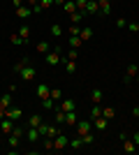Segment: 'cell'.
I'll use <instances>...</instances> for the list:
<instances>
[{
    "label": "cell",
    "instance_id": "1",
    "mask_svg": "<svg viewBox=\"0 0 139 155\" xmlns=\"http://www.w3.org/2000/svg\"><path fill=\"white\" fill-rule=\"evenodd\" d=\"M60 60H63V56H60V46H56L53 51H49V53L44 56V63L49 65V67H56Z\"/></svg>",
    "mask_w": 139,
    "mask_h": 155
},
{
    "label": "cell",
    "instance_id": "2",
    "mask_svg": "<svg viewBox=\"0 0 139 155\" xmlns=\"http://www.w3.org/2000/svg\"><path fill=\"white\" fill-rule=\"evenodd\" d=\"M70 146V137L65 134V132H60V134L53 137V150H63Z\"/></svg>",
    "mask_w": 139,
    "mask_h": 155
},
{
    "label": "cell",
    "instance_id": "3",
    "mask_svg": "<svg viewBox=\"0 0 139 155\" xmlns=\"http://www.w3.org/2000/svg\"><path fill=\"white\" fill-rule=\"evenodd\" d=\"M137 74H139V65H137V63H130V65H127V70H125V77H123V81H125V84H130V81H132Z\"/></svg>",
    "mask_w": 139,
    "mask_h": 155
},
{
    "label": "cell",
    "instance_id": "4",
    "mask_svg": "<svg viewBox=\"0 0 139 155\" xmlns=\"http://www.w3.org/2000/svg\"><path fill=\"white\" fill-rule=\"evenodd\" d=\"M74 130H77V134H88L93 130V120L88 118V120H79V123L74 125Z\"/></svg>",
    "mask_w": 139,
    "mask_h": 155
},
{
    "label": "cell",
    "instance_id": "5",
    "mask_svg": "<svg viewBox=\"0 0 139 155\" xmlns=\"http://www.w3.org/2000/svg\"><path fill=\"white\" fill-rule=\"evenodd\" d=\"M121 141H123V150H125V153H137V143H134L132 139H127L125 132H121Z\"/></svg>",
    "mask_w": 139,
    "mask_h": 155
},
{
    "label": "cell",
    "instance_id": "6",
    "mask_svg": "<svg viewBox=\"0 0 139 155\" xmlns=\"http://www.w3.org/2000/svg\"><path fill=\"white\" fill-rule=\"evenodd\" d=\"M58 109H63L65 114H67V111H74V109H77V102H74L72 97H63V100L58 102Z\"/></svg>",
    "mask_w": 139,
    "mask_h": 155
},
{
    "label": "cell",
    "instance_id": "7",
    "mask_svg": "<svg viewBox=\"0 0 139 155\" xmlns=\"http://www.w3.org/2000/svg\"><path fill=\"white\" fill-rule=\"evenodd\" d=\"M23 116V111L19 109V107H9V109H5V118H9V120H19V118Z\"/></svg>",
    "mask_w": 139,
    "mask_h": 155
},
{
    "label": "cell",
    "instance_id": "8",
    "mask_svg": "<svg viewBox=\"0 0 139 155\" xmlns=\"http://www.w3.org/2000/svg\"><path fill=\"white\" fill-rule=\"evenodd\" d=\"M35 93H37V97H40V100H46V97H51V88H49L44 81H42V84H37Z\"/></svg>",
    "mask_w": 139,
    "mask_h": 155
},
{
    "label": "cell",
    "instance_id": "9",
    "mask_svg": "<svg viewBox=\"0 0 139 155\" xmlns=\"http://www.w3.org/2000/svg\"><path fill=\"white\" fill-rule=\"evenodd\" d=\"M35 74H37V70H35L33 65H28V67H23V70H21V74H19V77L23 79V81H33V79H35Z\"/></svg>",
    "mask_w": 139,
    "mask_h": 155
},
{
    "label": "cell",
    "instance_id": "10",
    "mask_svg": "<svg viewBox=\"0 0 139 155\" xmlns=\"http://www.w3.org/2000/svg\"><path fill=\"white\" fill-rule=\"evenodd\" d=\"M98 16L100 14V5H98V0H88V5H86V12H84V16Z\"/></svg>",
    "mask_w": 139,
    "mask_h": 155
},
{
    "label": "cell",
    "instance_id": "11",
    "mask_svg": "<svg viewBox=\"0 0 139 155\" xmlns=\"http://www.w3.org/2000/svg\"><path fill=\"white\" fill-rule=\"evenodd\" d=\"M28 65H30V58H28V56H21L19 60H16V63H14V74H21V70H23V67H28Z\"/></svg>",
    "mask_w": 139,
    "mask_h": 155
},
{
    "label": "cell",
    "instance_id": "12",
    "mask_svg": "<svg viewBox=\"0 0 139 155\" xmlns=\"http://www.w3.org/2000/svg\"><path fill=\"white\" fill-rule=\"evenodd\" d=\"M26 137H28V141H30V143H37V141H40V130H37V127H26Z\"/></svg>",
    "mask_w": 139,
    "mask_h": 155
},
{
    "label": "cell",
    "instance_id": "13",
    "mask_svg": "<svg viewBox=\"0 0 139 155\" xmlns=\"http://www.w3.org/2000/svg\"><path fill=\"white\" fill-rule=\"evenodd\" d=\"M77 123H79V118H77V111H67V114H65V125H67L70 130H74V125H77Z\"/></svg>",
    "mask_w": 139,
    "mask_h": 155
},
{
    "label": "cell",
    "instance_id": "14",
    "mask_svg": "<svg viewBox=\"0 0 139 155\" xmlns=\"http://www.w3.org/2000/svg\"><path fill=\"white\" fill-rule=\"evenodd\" d=\"M98 5H100V14H102V16H109V14H111V0H98Z\"/></svg>",
    "mask_w": 139,
    "mask_h": 155
},
{
    "label": "cell",
    "instance_id": "15",
    "mask_svg": "<svg viewBox=\"0 0 139 155\" xmlns=\"http://www.w3.org/2000/svg\"><path fill=\"white\" fill-rule=\"evenodd\" d=\"M12 130H14V120H9V118H2V120H0V132H2V134H9Z\"/></svg>",
    "mask_w": 139,
    "mask_h": 155
},
{
    "label": "cell",
    "instance_id": "16",
    "mask_svg": "<svg viewBox=\"0 0 139 155\" xmlns=\"http://www.w3.org/2000/svg\"><path fill=\"white\" fill-rule=\"evenodd\" d=\"M42 109H46V111H56V109H58V102H56L53 97H46V100H42Z\"/></svg>",
    "mask_w": 139,
    "mask_h": 155
},
{
    "label": "cell",
    "instance_id": "17",
    "mask_svg": "<svg viewBox=\"0 0 139 155\" xmlns=\"http://www.w3.org/2000/svg\"><path fill=\"white\" fill-rule=\"evenodd\" d=\"M35 49H37V53H42V56H46V53L51 51V44H49L46 39H40V42H37V46H35Z\"/></svg>",
    "mask_w": 139,
    "mask_h": 155
},
{
    "label": "cell",
    "instance_id": "18",
    "mask_svg": "<svg viewBox=\"0 0 139 155\" xmlns=\"http://www.w3.org/2000/svg\"><path fill=\"white\" fill-rule=\"evenodd\" d=\"M21 35V39H23V42H30V35H33V30H30V26H26V23H23V26L19 28V30H16Z\"/></svg>",
    "mask_w": 139,
    "mask_h": 155
},
{
    "label": "cell",
    "instance_id": "19",
    "mask_svg": "<svg viewBox=\"0 0 139 155\" xmlns=\"http://www.w3.org/2000/svg\"><path fill=\"white\" fill-rule=\"evenodd\" d=\"M0 107H2V109H9V107H12V93L9 91L0 95Z\"/></svg>",
    "mask_w": 139,
    "mask_h": 155
},
{
    "label": "cell",
    "instance_id": "20",
    "mask_svg": "<svg viewBox=\"0 0 139 155\" xmlns=\"http://www.w3.org/2000/svg\"><path fill=\"white\" fill-rule=\"evenodd\" d=\"M42 123H44V118H42L40 114H33V116L28 118V127H40Z\"/></svg>",
    "mask_w": 139,
    "mask_h": 155
},
{
    "label": "cell",
    "instance_id": "21",
    "mask_svg": "<svg viewBox=\"0 0 139 155\" xmlns=\"http://www.w3.org/2000/svg\"><path fill=\"white\" fill-rule=\"evenodd\" d=\"M102 97H104V95H102L100 88H93V91H91V102L93 104H102Z\"/></svg>",
    "mask_w": 139,
    "mask_h": 155
},
{
    "label": "cell",
    "instance_id": "22",
    "mask_svg": "<svg viewBox=\"0 0 139 155\" xmlns=\"http://www.w3.org/2000/svg\"><path fill=\"white\" fill-rule=\"evenodd\" d=\"M30 14H33V7H28V5H23V7L16 9V16H19V19H28Z\"/></svg>",
    "mask_w": 139,
    "mask_h": 155
},
{
    "label": "cell",
    "instance_id": "23",
    "mask_svg": "<svg viewBox=\"0 0 139 155\" xmlns=\"http://www.w3.org/2000/svg\"><path fill=\"white\" fill-rule=\"evenodd\" d=\"M107 125H109V120H107L104 116H100V118L93 120V127H95V130H107Z\"/></svg>",
    "mask_w": 139,
    "mask_h": 155
},
{
    "label": "cell",
    "instance_id": "24",
    "mask_svg": "<svg viewBox=\"0 0 139 155\" xmlns=\"http://www.w3.org/2000/svg\"><path fill=\"white\" fill-rule=\"evenodd\" d=\"M63 9H65L67 14H74L77 12V2H74V0H65V2H63Z\"/></svg>",
    "mask_w": 139,
    "mask_h": 155
},
{
    "label": "cell",
    "instance_id": "25",
    "mask_svg": "<svg viewBox=\"0 0 139 155\" xmlns=\"http://www.w3.org/2000/svg\"><path fill=\"white\" fill-rule=\"evenodd\" d=\"M102 116H104L107 120H114V116H116V109H114V107H102Z\"/></svg>",
    "mask_w": 139,
    "mask_h": 155
},
{
    "label": "cell",
    "instance_id": "26",
    "mask_svg": "<svg viewBox=\"0 0 139 155\" xmlns=\"http://www.w3.org/2000/svg\"><path fill=\"white\" fill-rule=\"evenodd\" d=\"M65 60V72L67 74H74L77 72V60H67V58H63Z\"/></svg>",
    "mask_w": 139,
    "mask_h": 155
},
{
    "label": "cell",
    "instance_id": "27",
    "mask_svg": "<svg viewBox=\"0 0 139 155\" xmlns=\"http://www.w3.org/2000/svg\"><path fill=\"white\" fill-rule=\"evenodd\" d=\"M102 116V107L100 104H93L91 107V120H95V118H100Z\"/></svg>",
    "mask_w": 139,
    "mask_h": 155
},
{
    "label": "cell",
    "instance_id": "28",
    "mask_svg": "<svg viewBox=\"0 0 139 155\" xmlns=\"http://www.w3.org/2000/svg\"><path fill=\"white\" fill-rule=\"evenodd\" d=\"M9 42H12L14 46H21V44H26V42L21 39V35H19V32H12V35H9Z\"/></svg>",
    "mask_w": 139,
    "mask_h": 155
},
{
    "label": "cell",
    "instance_id": "29",
    "mask_svg": "<svg viewBox=\"0 0 139 155\" xmlns=\"http://www.w3.org/2000/svg\"><path fill=\"white\" fill-rule=\"evenodd\" d=\"M79 37L84 39V42H88V39L93 37V28H81V32H79Z\"/></svg>",
    "mask_w": 139,
    "mask_h": 155
},
{
    "label": "cell",
    "instance_id": "30",
    "mask_svg": "<svg viewBox=\"0 0 139 155\" xmlns=\"http://www.w3.org/2000/svg\"><path fill=\"white\" fill-rule=\"evenodd\" d=\"M53 118H56V125H63V123H65V111L56 109V116H53Z\"/></svg>",
    "mask_w": 139,
    "mask_h": 155
},
{
    "label": "cell",
    "instance_id": "31",
    "mask_svg": "<svg viewBox=\"0 0 139 155\" xmlns=\"http://www.w3.org/2000/svg\"><path fill=\"white\" fill-rule=\"evenodd\" d=\"M7 137H9V139H7V141H9V146H12V148H19L21 137H16V134H7Z\"/></svg>",
    "mask_w": 139,
    "mask_h": 155
},
{
    "label": "cell",
    "instance_id": "32",
    "mask_svg": "<svg viewBox=\"0 0 139 155\" xmlns=\"http://www.w3.org/2000/svg\"><path fill=\"white\" fill-rule=\"evenodd\" d=\"M70 21H72V23H81V21H84V12L77 9L74 14H70Z\"/></svg>",
    "mask_w": 139,
    "mask_h": 155
},
{
    "label": "cell",
    "instance_id": "33",
    "mask_svg": "<svg viewBox=\"0 0 139 155\" xmlns=\"http://www.w3.org/2000/svg\"><path fill=\"white\" fill-rule=\"evenodd\" d=\"M60 35H63V28L58 23H51V37H60Z\"/></svg>",
    "mask_w": 139,
    "mask_h": 155
},
{
    "label": "cell",
    "instance_id": "34",
    "mask_svg": "<svg viewBox=\"0 0 139 155\" xmlns=\"http://www.w3.org/2000/svg\"><path fill=\"white\" fill-rule=\"evenodd\" d=\"M79 32H81L79 23H72V26H70V37H79Z\"/></svg>",
    "mask_w": 139,
    "mask_h": 155
},
{
    "label": "cell",
    "instance_id": "35",
    "mask_svg": "<svg viewBox=\"0 0 139 155\" xmlns=\"http://www.w3.org/2000/svg\"><path fill=\"white\" fill-rule=\"evenodd\" d=\"M81 44H84V39H81V37H70V46H72V49H79Z\"/></svg>",
    "mask_w": 139,
    "mask_h": 155
},
{
    "label": "cell",
    "instance_id": "36",
    "mask_svg": "<svg viewBox=\"0 0 139 155\" xmlns=\"http://www.w3.org/2000/svg\"><path fill=\"white\" fill-rule=\"evenodd\" d=\"M79 137H81V141H84V146H91V143L95 141V139H93V134H91V132H88V134H79Z\"/></svg>",
    "mask_w": 139,
    "mask_h": 155
},
{
    "label": "cell",
    "instance_id": "37",
    "mask_svg": "<svg viewBox=\"0 0 139 155\" xmlns=\"http://www.w3.org/2000/svg\"><path fill=\"white\" fill-rule=\"evenodd\" d=\"M70 146H72V148H81V146H84V141H81V137L77 134V137L72 139V141H70Z\"/></svg>",
    "mask_w": 139,
    "mask_h": 155
},
{
    "label": "cell",
    "instance_id": "38",
    "mask_svg": "<svg viewBox=\"0 0 139 155\" xmlns=\"http://www.w3.org/2000/svg\"><path fill=\"white\" fill-rule=\"evenodd\" d=\"M114 26L118 28V30H123V28H127V19H116V21H114Z\"/></svg>",
    "mask_w": 139,
    "mask_h": 155
},
{
    "label": "cell",
    "instance_id": "39",
    "mask_svg": "<svg viewBox=\"0 0 139 155\" xmlns=\"http://www.w3.org/2000/svg\"><path fill=\"white\" fill-rule=\"evenodd\" d=\"M51 97L56 100V102H60V100H63V91H60V88H53V91H51Z\"/></svg>",
    "mask_w": 139,
    "mask_h": 155
},
{
    "label": "cell",
    "instance_id": "40",
    "mask_svg": "<svg viewBox=\"0 0 139 155\" xmlns=\"http://www.w3.org/2000/svg\"><path fill=\"white\" fill-rule=\"evenodd\" d=\"M77 2V9L79 12H86V5H88V0H74Z\"/></svg>",
    "mask_w": 139,
    "mask_h": 155
},
{
    "label": "cell",
    "instance_id": "41",
    "mask_svg": "<svg viewBox=\"0 0 139 155\" xmlns=\"http://www.w3.org/2000/svg\"><path fill=\"white\" fill-rule=\"evenodd\" d=\"M127 30L130 32H139V23L137 21H130V23H127Z\"/></svg>",
    "mask_w": 139,
    "mask_h": 155
},
{
    "label": "cell",
    "instance_id": "42",
    "mask_svg": "<svg viewBox=\"0 0 139 155\" xmlns=\"http://www.w3.org/2000/svg\"><path fill=\"white\" fill-rule=\"evenodd\" d=\"M51 5H53V0H40V7H42V9H49Z\"/></svg>",
    "mask_w": 139,
    "mask_h": 155
},
{
    "label": "cell",
    "instance_id": "43",
    "mask_svg": "<svg viewBox=\"0 0 139 155\" xmlns=\"http://www.w3.org/2000/svg\"><path fill=\"white\" fill-rule=\"evenodd\" d=\"M44 150H53V139H49V137H46V141H44Z\"/></svg>",
    "mask_w": 139,
    "mask_h": 155
},
{
    "label": "cell",
    "instance_id": "44",
    "mask_svg": "<svg viewBox=\"0 0 139 155\" xmlns=\"http://www.w3.org/2000/svg\"><path fill=\"white\" fill-rule=\"evenodd\" d=\"M79 58V51H77V49H72V51H70V56H67V60H77Z\"/></svg>",
    "mask_w": 139,
    "mask_h": 155
},
{
    "label": "cell",
    "instance_id": "45",
    "mask_svg": "<svg viewBox=\"0 0 139 155\" xmlns=\"http://www.w3.org/2000/svg\"><path fill=\"white\" fill-rule=\"evenodd\" d=\"M130 114H132V118H139V104H134L132 109H130Z\"/></svg>",
    "mask_w": 139,
    "mask_h": 155
},
{
    "label": "cell",
    "instance_id": "46",
    "mask_svg": "<svg viewBox=\"0 0 139 155\" xmlns=\"http://www.w3.org/2000/svg\"><path fill=\"white\" fill-rule=\"evenodd\" d=\"M14 2V9H19V7H23V0H12Z\"/></svg>",
    "mask_w": 139,
    "mask_h": 155
},
{
    "label": "cell",
    "instance_id": "47",
    "mask_svg": "<svg viewBox=\"0 0 139 155\" xmlns=\"http://www.w3.org/2000/svg\"><path fill=\"white\" fill-rule=\"evenodd\" d=\"M26 5L28 7H35V5H40V0H26Z\"/></svg>",
    "mask_w": 139,
    "mask_h": 155
},
{
    "label": "cell",
    "instance_id": "48",
    "mask_svg": "<svg viewBox=\"0 0 139 155\" xmlns=\"http://www.w3.org/2000/svg\"><path fill=\"white\" fill-rule=\"evenodd\" d=\"M42 12H44V9H42L40 5H35V7H33V14H42Z\"/></svg>",
    "mask_w": 139,
    "mask_h": 155
},
{
    "label": "cell",
    "instance_id": "49",
    "mask_svg": "<svg viewBox=\"0 0 139 155\" xmlns=\"http://www.w3.org/2000/svg\"><path fill=\"white\" fill-rule=\"evenodd\" d=\"M132 141H134V143L139 146V132H132Z\"/></svg>",
    "mask_w": 139,
    "mask_h": 155
},
{
    "label": "cell",
    "instance_id": "50",
    "mask_svg": "<svg viewBox=\"0 0 139 155\" xmlns=\"http://www.w3.org/2000/svg\"><path fill=\"white\" fill-rule=\"evenodd\" d=\"M2 118H5V109H2V107H0V120H2Z\"/></svg>",
    "mask_w": 139,
    "mask_h": 155
},
{
    "label": "cell",
    "instance_id": "51",
    "mask_svg": "<svg viewBox=\"0 0 139 155\" xmlns=\"http://www.w3.org/2000/svg\"><path fill=\"white\" fill-rule=\"evenodd\" d=\"M137 23H139V19H137Z\"/></svg>",
    "mask_w": 139,
    "mask_h": 155
},
{
    "label": "cell",
    "instance_id": "52",
    "mask_svg": "<svg viewBox=\"0 0 139 155\" xmlns=\"http://www.w3.org/2000/svg\"><path fill=\"white\" fill-rule=\"evenodd\" d=\"M137 150H139V146H137Z\"/></svg>",
    "mask_w": 139,
    "mask_h": 155
}]
</instances>
